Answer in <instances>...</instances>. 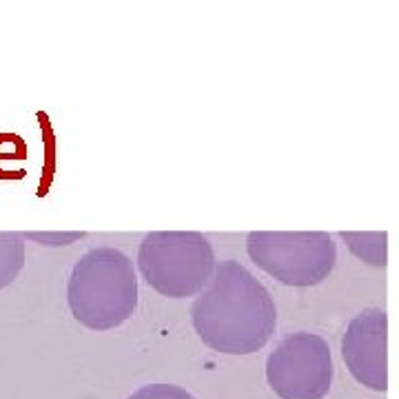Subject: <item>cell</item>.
Segmentation results:
<instances>
[{
  "label": "cell",
  "instance_id": "3",
  "mask_svg": "<svg viewBox=\"0 0 399 399\" xmlns=\"http://www.w3.org/2000/svg\"><path fill=\"white\" fill-rule=\"evenodd\" d=\"M211 242L198 231H153L138 251V269L153 291L182 300L198 295L216 271Z\"/></svg>",
  "mask_w": 399,
  "mask_h": 399
},
{
  "label": "cell",
  "instance_id": "7",
  "mask_svg": "<svg viewBox=\"0 0 399 399\" xmlns=\"http://www.w3.org/2000/svg\"><path fill=\"white\" fill-rule=\"evenodd\" d=\"M25 264V244L20 235H0V289L16 280Z\"/></svg>",
  "mask_w": 399,
  "mask_h": 399
},
{
  "label": "cell",
  "instance_id": "5",
  "mask_svg": "<svg viewBox=\"0 0 399 399\" xmlns=\"http://www.w3.org/2000/svg\"><path fill=\"white\" fill-rule=\"evenodd\" d=\"M266 380L280 399H322L333 382V357L324 337L315 333L286 335L269 355Z\"/></svg>",
  "mask_w": 399,
  "mask_h": 399
},
{
  "label": "cell",
  "instance_id": "8",
  "mask_svg": "<svg viewBox=\"0 0 399 399\" xmlns=\"http://www.w3.org/2000/svg\"><path fill=\"white\" fill-rule=\"evenodd\" d=\"M127 399H196V397L173 384H149L138 388V391L129 395Z\"/></svg>",
  "mask_w": 399,
  "mask_h": 399
},
{
  "label": "cell",
  "instance_id": "4",
  "mask_svg": "<svg viewBox=\"0 0 399 399\" xmlns=\"http://www.w3.org/2000/svg\"><path fill=\"white\" fill-rule=\"evenodd\" d=\"M247 251L258 269L298 289L322 284L337 262V247L324 231H253Z\"/></svg>",
  "mask_w": 399,
  "mask_h": 399
},
{
  "label": "cell",
  "instance_id": "6",
  "mask_svg": "<svg viewBox=\"0 0 399 399\" xmlns=\"http://www.w3.org/2000/svg\"><path fill=\"white\" fill-rule=\"evenodd\" d=\"M342 357L351 375L373 391L388 388V315L382 309L357 313L342 337Z\"/></svg>",
  "mask_w": 399,
  "mask_h": 399
},
{
  "label": "cell",
  "instance_id": "1",
  "mask_svg": "<svg viewBox=\"0 0 399 399\" xmlns=\"http://www.w3.org/2000/svg\"><path fill=\"white\" fill-rule=\"evenodd\" d=\"M191 322L211 351L251 355L269 344L278 311L269 289L247 266L224 260L193 302Z\"/></svg>",
  "mask_w": 399,
  "mask_h": 399
},
{
  "label": "cell",
  "instance_id": "2",
  "mask_svg": "<svg viewBox=\"0 0 399 399\" xmlns=\"http://www.w3.org/2000/svg\"><path fill=\"white\" fill-rule=\"evenodd\" d=\"M67 304L74 320L89 331H111L138 309L133 262L116 247L87 251L71 271Z\"/></svg>",
  "mask_w": 399,
  "mask_h": 399
}]
</instances>
